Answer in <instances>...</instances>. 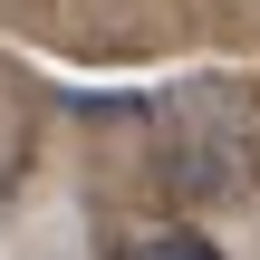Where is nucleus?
<instances>
[{
  "label": "nucleus",
  "mask_w": 260,
  "mask_h": 260,
  "mask_svg": "<svg viewBox=\"0 0 260 260\" xmlns=\"http://www.w3.org/2000/svg\"><path fill=\"white\" fill-rule=\"evenodd\" d=\"M116 260H222L212 241H193V232H145V241H125Z\"/></svg>",
  "instance_id": "1"
}]
</instances>
